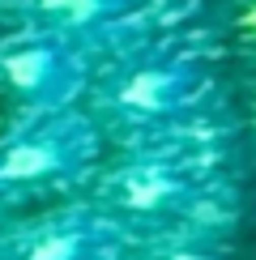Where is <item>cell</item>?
<instances>
[{"label": "cell", "mask_w": 256, "mask_h": 260, "mask_svg": "<svg viewBox=\"0 0 256 260\" xmlns=\"http://www.w3.org/2000/svg\"><path fill=\"white\" fill-rule=\"evenodd\" d=\"M94 154V128L81 115L43 111L0 141V188H43L69 179Z\"/></svg>", "instance_id": "6da1fadb"}, {"label": "cell", "mask_w": 256, "mask_h": 260, "mask_svg": "<svg viewBox=\"0 0 256 260\" xmlns=\"http://www.w3.org/2000/svg\"><path fill=\"white\" fill-rule=\"evenodd\" d=\"M0 81L13 99L35 111H64V103L85 81V60L73 39L30 30L0 51Z\"/></svg>", "instance_id": "7a4b0ae2"}, {"label": "cell", "mask_w": 256, "mask_h": 260, "mask_svg": "<svg viewBox=\"0 0 256 260\" xmlns=\"http://www.w3.org/2000/svg\"><path fill=\"white\" fill-rule=\"evenodd\" d=\"M197 69L184 60H137L111 77L107 107L133 124L171 120V115L188 111V103L197 99Z\"/></svg>", "instance_id": "3957f363"}, {"label": "cell", "mask_w": 256, "mask_h": 260, "mask_svg": "<svg viewBox=\"0 0 256 260\" xmlns=\"http://www.w3.org/2000/svg\"><path fill=\"white\" fill-rule=\"evenodd\" d=\"M197 197V179L171 162H137L115 179V205L137 218H171Z\"/></svg>", "instance_id": "277c9868"}, {"label": "cell", "mask_w": 256, "mask_h": 260, "mask_svg": "<svg viewBox=\"0 0 256 260\" xmlns=\"http://www.w3.org/2000/svg\"><path fill=\"white\" fill-rule=\"evenodd\" d=\"M107 256H111V231L90 218L43 226L21 247V260H107Z\"/></svg>", "instance_id": "5b68a950"}, {"label": "cell", "mask_w": 256, "mask_h": 260, "mask_svg": "<svg viewBox=\"0 0 256 260\" xmlns=\"http://www.w3.org/2000/svg\"><path fill=\"white\" fill-rule=\"evenodd\" d=\"M21 5H26L35 30H51V35L77 43L94 30L111 26L128 9V0H21Z\"/></svg>", "instance_id": "8992f818"}, {"label": "cell", "mask_w": 256, "mask_h": 260, "mask_svg": "<svg viewBox=\"0 0 256 260\" xmlns=\"http://www.w3.org/2000/svg\"><path fill=\"white\" fill-rule=\"evenodd\" d=\"M248 21H252V26H256V9H252V13H248Z\"/></svg>", "instance_id": "52a82bcc"}]
</instances>
